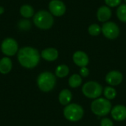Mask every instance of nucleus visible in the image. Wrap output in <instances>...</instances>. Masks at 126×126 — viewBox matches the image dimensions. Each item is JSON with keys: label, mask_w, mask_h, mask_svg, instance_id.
Masks as SVG:
<instances>
[{"label": "nucleus", "mask_w": 126, "mask_h": 126, "mask_svg": "<svg viewBox=\"0 0 126 126\" xmlns=\"http://www.w3.org/2000/svg\"><path fill=\"white\" fill-rule=\"evenodd\" d=\"M18 60L22 66L32 69L38 65L40 61V54L36 49L25 47L18 51Z\"/></svg>", "instance_id": "nucleus-1"}, {"label": "nucleus", "mask_w": 126, "mask_h": 126, "mask_svg": "<svg viewBox=\"0 0 126 126\" xmlns=\"http://www.w3.org/2000/svg\"><path fill=\"white\" fill-rule=\"evenodd\" d=\"M33 21L36 27L42 30L49 29L54 22L52 16L46 10H40L36 13L33 18Z\"/></svg>", "instance_id": "nucleus-2"}, {"label": "nucleus", "mask_w": 126, "mask_h": 126, "mask_svg": "<svg viewBox=\"0 0 126 126\" xmlns=\"http://www.w3.org/2000/svg\"><path fill=\"white\" fill-rule=\"evenodd\" d=\"M38 86L39 89L44 92H48L53 89L56 83V79L53 74L49 72L41 73L38 78Z\"/></svg>", "instance_id": "nucleus-3"}, {"label": "nucleus", "mask_w": 126, "mask_h": 126, "mask_svg": "<svg viewBox=\"0 0 126 126\" xmlns=\"http://www.w3.org/2000/svg\"><path fill=\"white\" fill-rule=\"evenodd\" d=\"M92 112L100 117L107 115L111 109V104L108 99L98 98L92 102L91 105Z\"/></svg>", "instance_id": "nucleus-4"}, {"label": "nucleus", "mask_w": 126, "mask_h": 126, "mask_svg": "<svg viewBox=\"0 0 126 126\" xmlns=\"http://www.w3.org/2000/svg\"><path fill=\"white\" fill-rule=\"evenodd\" d=\"M83 108L75 103L68 105L63 110L64 117L71 122H77L80 120L83 116Z\"/></svg>", "instance_id": "nucleus-5"}, {"label": "nucleus", "mask_w": 126, "mask_h": 126, "mask_svg": "<svg viewBox=\"0 0 126 126\" xmlns=\"http://www.w3.org/2000/svg\"><path fill=\"white\" fill-rule=\"evenodd\" d=\"M82 92L83 94L88 98L95 99L102 94L103 88L98 83L94 81H89L83 85Z\"/></svg>", "instance_id": "nucleus-6"}, {"label": "nucleus", "mask_w": 126, "mask_h": 126, "mask_svg": "<svg viewBox=\"0 0 126 126\" xmlns=\"http://www.w3.org/2000/svg\"><path fill=\"white\" fill-rule=\"evenodd\" d=\"M2 52L8 56L14 55L18 50V44L13 38H6L4 39L1 46Z\"/></svg>", "instance_id": "nucleus-7"}, {"label": "nucleus", "mask_w": 126, "mask_h": 126, "mask_svg": "<svg viewBox=\"0 0 126 126\" xmlns=\"http://www.w3.org/2000/svg\"><path fill=\"white\" fill-rule=\"evenodd\" d=\"M102 31H103V35L109 39H114L120 34L119 27L114 22L105 23L103 25Z\"/></svg>", "instance_id": "nucleus-8"}, {"label": "nucleus", "mask_w": 126, "mask_h": 126, "mask_svg": "<svg viewBox=\"0 0 126 126\" xmlns=\"http://www.w3.org/2000/svg\"><path fill=\"white\" fill-rule=\"evenodd\" d=\"M49 8L51 13L55 16H61L66 11L65 4L60 0H52L49 2Z\"/></svg>", "instance_id": "nucleus-9"}, {"label": "nucleus", "mask_w": 126, "mask_h": 126, "mask_svg": "<svg viewBox=\"0 0 126 126\" xmlns=\"http://www.w3.org/2000/svg\"><path fill=\"white\" fill-rule=\"evenodd\" d=\"M123 79V76L122 73L118 71H111L109 72L106 75V82L111 86H117L119 85Z\"/></svg>", "instance_id": "nucleus-10"}, {"label": "nucleus", "mask_w": 126, "mask_h": 126, "mask_svg": "<svg viewBox=\"0 0 126 126\" xmlns=\"http://www.w3.org/2000/svg\"><path fill=\"white\" fill-rule=\"evenodd\" d=\"M111 116L117 121H123L126 119V107L122 105L116 106L111 110Z\"/></svg>", "instance_id": "nucleus-11"}, {"label": "nucleus", "mask_w": 126, "mask_h": 126, "mask_svg": "<svg viewBox=\"0 0 126 126\" xmlns=\"http://www.w3.org/2000/svg\"><path fill=\"white\" fill-rule=\"evenodd\" d=\"M73 61L77 66L81 67H84L89 63L87 55L82 51H78L73 55Z\"/></svg>", "instance_id": "nucleus-12"}, {"label": "nucleus", "mask_w": 126, "mask_h": 126, "mask_svg": "<svg viewBox=\"0 0 126 126\" xmlns=\"http://www.w3.org/2000/svg\"><path fill=\"white\" fill-rule=\"evenodd\" d=\"M41 57L48 61H53L56 60L58 57V52L57 49L54 48L45 49L41 52Z\"/></svg>", "instance_id": "nucleus-13"}, {"label": "nucleus", "mask_w": 126, "mask_h": 126, "mask_svg": "<svg viewBox=\"0 0 126 126\" xmlns=\"http://www.w3.org/2000/svg\"><path fill=\"white\" fill-rule=\"evenodd\" d=\"M97 16L99 21H108L111 16V10L106 7V6H103L99 8L97 10Z\"/></svg>", "instance_id": "nucleus-14"}, {"label": "nucleus", "mask_w": 126, "mask_h": 126, "mask_svg": "<svg viewBox=\"0 0 126 126\" xmlns=\"http://www.w3.org/2000/svg\"><path fill=\"white\" fill-rule=\"evenodd\" d=\"M12 69V61L9 58H3L0 60V72L7 74Z\"/></svg>", "instance_id": "nucleus-15"}, {"label": "nucleus", "mask_w": 126, "mask_h": 126, "mask_svg": "<svg viewBox=\"0 0 126 126\" xmlns=\"http://www.w3.org/2000/svg\"><path fill=\"white\" fill-rule=\"evenodd\" d=\"M72 93L68 89H63L59 94V101L62 105H68L72 100Z\"/></svg>", "instance_id": "nucleus-16"}, {"label": "nucleus", "mask_w": 126, "mask_h": 126, "mask_svg": "<svg viewBox=\"0 0 126 126\" xmlns=\"http://www.w3.org/2000/svg\"><path fill=\"white\" fill-rule=\"evenodd\" d=\"M20 13L21 15L24 18H30L32 17L34 14V10L33 8L28 4H24L20 8Z\"/></svg>", "instance_id": "nucleus-17"}, {"label": "nucleus", "mask_w": 126, "mask_h": 126, "mask_svg": "<svg viewBox=\"0 0 126 126\" xmlns=\"http://www.w3.org/2000/svg\"><path fill=\"white\" fill-rule=\"evenodd\" d=\"M82 83V78L79 75L75 74L70 77L69 79V85L72 88H77L80 86Z\"/></svg>", "instance_id": "nucleus-18"}, {"label": "nucleus", "mask_w": 126, "mask_h": 126, "mask_svg": "<svg viewBox=\"0 0 126 126\" xmlns=\"http://www.w3.org/2000/svg\"><path fill=\"white\" fill-rule=\"evenodd\" d=\"M69 68L66 65H60L56 68L55 75L58 78H64L69 74Z\"/></svg>", "instance_id": "nucleus-19"}, {"label": "nucleus", "mask_w": 126, "mask_h": 126, "mask_svg": "<svg viewBox=\"0 0 126 126\" xmlns=\"http://www.w3.org/2000/svg\"><path fill=\"white\" fill-rule=\"evenodd\" d=\"M104 95L106 97V99L108 100H112L114 98H115L116 95H117V92L116 90L110 86H107L104 89Z\"/></svg>", "instance_id": "nucleus-20"}, {"label": "nucleus", "mask_w": 126, "mask_h": 126, "mask_svg": "<svg viewBox=\"0 0 126 126\" xmlns=\"http://www.w3.org/2000/svg\"><path fill=\"white\" fill-rule=\"evenodd\" d=\"M117 14L120 21L126 22V4H122L119 7Z\"/></svg>", "instance_id": "nucleus-21"}, {"label": "nucleus", "mask_w": 126, "mask_h": 126, "mask_svg": "<svg viewBox=\"0 0 126 126\" xmlns=\"http://www.w3.org/2000/svg\"><path fill=\"white\" fill-rule=\"evenodd\" d=\"M101 30H102V29L100 27V26L97 24H92L89 27V32L92 35H98L100 33Z\"/></svg>", "instance_id": "nucleus-22"}, {"label": "nucleus", "mask_w": 126, "mask_h": 126, "mask_svg": "<svg viewBox=\"0 0 126 126\" xmlns=\"http://www.w3.org/2000/svg\"><path fill=\"white\" fill-rule=\"evenodd\" d=\"M107 5L110 7H116L119 5L121 2V0H105Z\"/></svg>", "instance_id": "nucleus-23"}, {"label": "nucleus", "mask_w": 126, "mask_h": 126, "mask_svg": "<svg viewBox=\"0 0 126 126\" xmlns=\"http://www.w3.org/2000/svg\"><path fill=\"white\" fill-rule=\"evenodd\" d=\"M100 126H113V122L109 118H104L100 122Z\"/></svg>", "instance_id": "nucleus-24"}, {"label": "nucleus", "mask_w": 126, "mask_h": 126, "mask_svg": "<svg viewBox=\"0 0 126 126\" xmlns=\"http://www.w3.org/2000/svg\"><path fill=\"white\" fill-rule=\"evenodd\" d=\"M18 25H19L20 28L23 29V30H27L30 28V22L27 21H20Z\"/></svg>", "instance_id": "nucleus-25"}, {"label": "nucleus", "mask_w": 126, "mask_h": 126, "mask_svg": "<svg viewBox=\"0 0 126 126\" xmlns=\"http://www.w3.org/2000/svg\"><path fill=\"white\" fill-rule=\"evenodd\" d=\"M80 73L81 76L87 77L89 75V69L86 66H84V67H81V69L80 70Z\"/></svg>", "instance_id": "nucleus-26"}, {"label": "nucleus", "mask_w": 126, "mask_h": 126, "mask_svg": "<svg viewBox=\"0 0 126 126\" xmlns=\"http://www.w3.org/2000/svg\"><path fill=\"white\" fill-rule=\"evenodd\" d=\"M4 13V8L2 7H0V14Z\"/></svg>", "instance_id": "nucleus-27"}, {"label": "nucleus", "mask_w": 126, "mask_h": 126, "mask_svg": "<svg viewBox=\"0 0 126 126\" xmlns=\"http://www.w3.org/2000/svg\"><path fill=\"white\" fill-rule=\"evenodd\" d=\"M125 1H126V0H125Z\"/></svg>", "instance_id": "nucleus-28"}]
</instances>
